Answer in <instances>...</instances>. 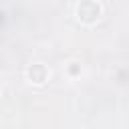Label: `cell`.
<instances>
[{"mask_svg":"<svg viewBox=\"0 0 129 129\" xmlns=\"http://www.w3.org/2000/svg\"><path fill=\"white\" fill-rule=\"evenodd\" d=\"M77 16L85 24H95L101 18V4L95 0H81V4L77 6Z\"/></svg>","mask_w":129,"mask_h":129,"instance_id":"cell-1","label":"cell"},{"mask_svg":"<svg viewBox=\"0 0 129 129\" xmlns=\"http://www.w3.org/2000/svg\"><path fill=\"white\" fill-rule=\"evenodd\" d=\"M26 75H28L30 83H34V85H42V83L48 79V69H46L44 64H40V62H34V64L28 67Z\"/></svg>","mask_w":129,"mask_h":129,"instance_id":"cell-2","label":"cell"},{"mask_svg":"<svg viewBox=\"0 0 129 129\" xmlns=\"http://www.w3.org/2000/svg\"><path fill=\"white\" fill-rule=\"evenodd\" d=\"M79 73V67H77V62H73V67H71V75H77Z\"/></svg>","mask_w":129,"mask_h":129,"instance_id":"cell-3","label":"cell"}]
</instances>
